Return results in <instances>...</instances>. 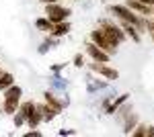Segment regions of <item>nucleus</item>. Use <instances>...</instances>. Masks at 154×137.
Instances as JSON below:
<instances>
[{"label": "nucleus", "instance_id": "f257e3e1", "mask_svg": "<svg viewBox=\"0 0 154 137\" xmlns=\"http://www.w3.org/2000/svg\"><path fill=\"white\" fill-rule=\"evenodd\" d=\"M109 12H113L117 19L121 21H125V23H131L136 29H146V19L144 16H138L136 12H131L125 4H113V6H109Z\"/></svg>", "mask_w": 154, "mask_h": 137}, {"label": "nucleus", "instance_id": "f03ea898", "mask_svg": "<svg viewBox=\"0 0 154 137\" xmlns=\"http://www.w3.org/2000/svg\"><path fill=\"white\" fill-rule=\"evenodd\" d=\"M21 94H23V90L19 88V86H8L6 90H4V113L8 115H14L17 113V106H19V100H21Z\"/></svg>", "mask_w": 154, "mask_h": 137}, {"label": "nucleus", "instance_id": "7ed1b4c3", "mask_svg": "<svg viewBox=\"0 0 154 137\" xmlns=\"http://www.w3.org/2000/svg\"><path fill=\"white\" fill-rule=\"evenodd\" d=\"M91 41H93L97 47H101L105 53H109V55H115V51H117V45H115L101 29H95V31L91 33Z\"/></svg>", "mask_w": 154, "mask_h": 137}, {"label": "nucleus", "instance_id": "20e7f679", "mask_svg": "<svg viewBox=\"0 0 154 137\" xmlns=\"http://www.w3.org/2000/svg\"><path fill=\"white\" fill-rule=\"evenodd\" d=\"M99 29H101V31H103V33L115 43V45H119L121 41H125V37H128V35L123 33L121 27H117V25L111 23V21H101V27H99Z\"/></svg>", "mask_w": 154, "mask_h": 137}, {"label": "nucleus", "instance_id": "39448f33", "mask_svg": "<svg viewBox=\"0 0 154 137\" xmlns=\"http://www.w3.org/2000/svg\"><path fill=\"white\" fill-rule=\"evenodd\" d=\"M45 14H48V19L51 23H62V21H66V16L70 14L68 8H64V6H60L58 2H51V4H45Z\"/></svg>", "mask_w": 154, "mask_h": 137}, {"label": "nucleus", "instance_id": "423d86ee", "mask_svg": "<svg viewBox=\"0 0 154 137\" xmlns=\"http://www.w3.org/2000/svg\"><path fill=\"white\" fill-rule=\"evenodd\" d=\"M91 70L97 72V74H101V76H105L107 80H117V78H119V72H117V70L109 68V66L101 64V61H93V64H91Z\"/></svg>", "mask_w": 154, "mask_h": 137}, {"label": "nucleus", "instance_id": "0eeeda50", "mask_svg": "<svg viewBox=\"0 0 154 137\" xmlns=\"http://www.w3.org/2000/svg\"><path fill=\"white\" fill-rule=\"evenodd\" d=\"M125 6H128L131 12H136L138 16H146V19H148V16L152 14L150 6L144 4V2H140V0H125Z\"/></svg>", "mask_w": 154, "mask_h": 137}, {"label": "nucleus", "instance_id": "6e6552de", "mask_svg": "<svg viewBox=\"0 0 154 137\" xmlns=\"http://www.w3.org/2000/svg\"><path fill=\"white\" fill-rule=\"evenodd\" d=\"M86 53L93 57L95 61H101V64H107V61L111 59V55H109V53H105L101 47H97L93 41H91V43H86Z\"/></svg>", "mask_w": 154, "mask_h": 137}, {"label": "nucleus", "instance_id": "1a4fd4ad", "mask_svg": "<svg viewBox=\"0 0 154 137\" xmlns=\"http://www.w3.org/2000/svg\"><path fill=\"white\" fill-rule=\"evenodd\" d=\"M19 113L25 117V121L29 119V117H33V115L37 113V104L33 103V100H27V103H23L21 106H19Z\"/></svg>", "mask_w": 154, "mask_h": 137}, {"label": "nucleus", "instance_id": "9d476101", "mask_svg": "<svg viewBox=\"0 0 154 137\" xmlns=\"http://www.w3.org/2000/svg\"><path fill=\"white\" fill-rule=\"evenodd\" d=\"M37 109H39V113H41V117H43L45 121H51V119H54V117L60 113V111H56V109H54L51 104H48V103L41 104V106H37Z\"/></svg>", "mask_w": 154, "mask_h": 137}, {"label": "nucleus", "instance_id": "9b49d317", "mask_svg": "<svg viewBox=\"0 0 154 137\" xmlns=\"http://www.w3.org/2000/svg\"><path fill=\"white\" fill-rule=\"evenodd\" d=\"M121 29H123V33L130 35L131 39L136 41V43H140V33H138V29L134 27L131 23H125V21H121Z\"/></svg>", "mask_w": 154, "mask_h": 137}, {"label": "nucleus", "instance_id": "f8f14e48", "mask_svg": "<svg viewBox=\"0 0 154 137\" xmlns=\"http://www.w3.org/2000/svg\"><path fill=\"white\" fill-rule=\"evenodd\" d=\"M70 31V25L66 23V21H62V23H56L54 25V29H51V37H64V35Z\"/></svg>", "mask_w": 154, "mask_h": 137}, {"label": "nucleus", "instance_id": "ddd939ff", "mask_svg": "<svg viewBox=\"0 0 154 137\" xmlns=\"http://www.w3.org/2000/svg\"><path fill=\"white\" fill-rule=\"evenodd\" d=\"M35 27L39 29V31H43V33H51V29H54V23H51L48 16H45V19H37V21H35Z\"/></svg>", "mask_w": 154, "mask_h": 137}, {"label": "nucleus", "instance_id": "4468645a", "mask_svg": "<svg viewBox=\"0 0 154 137\" xmlns=\"http://www.w3.org/2000/svg\"><path fill=\"white\" fill-rule=\"evenodd\" d=\"M43 96H45V103L48 104H51V106H54V109H56V111H62V106H64V103H60L58 98H56V94H54V92H45V94H43Z\"/></svg>", "mask_w": 154, "mask_h": 137}, {"label": "nucleus", "instance_id": "2eb2a0df", "mask_svg": "<svg viewBox=\"0 0 154 137\" xmlns=\"http://www.w3.org/2000/svg\"><path fill=\"white\" fill-rule=\"evenodd\" d=\"M12 84H14V82H12V76H11V74H4V72H2V74H0V90L4 92L8 86H12Z\"/></svg>", "mask_w": 154, "mask_h": 137}, {"label": "nucleus", "instance_id": "dca6fc26", "mask_svg": "<svg viewBox=\"0 0 154 137\" xmlns=\"http://www.w3.org/2000/svg\"><path fill=\"white\" fill-rule=\"evenodd\" d=\"M136 121H138V117L136 115H128L125 117V129H123V133H131V129H134V125H136Z\"/></svg>", "mask_w": 154, "mask_h": 137}, {"label": "nucleus", "instance_id": "f3484780", "mask_svg": "<svg viewBox=\"0 0 154 137\" xmlns=\"http://www.w3.org/2000/svg\"><path fill=\"white\" fill-rule=\"evenodd\" d=\"M41 121H43V117H41V113H39V109H37V113L33 115V117H29V119H27V125H29L31 129H33V127H37L39 123H41Z\"/></svg>", "mask_w": 154, "mask_h": 137}, {"label": "nucleus", "instance_id": "a211bd4d", "mask_svg": "<svg viewBox=\"0 0 154 137\" xmlns=\"http://www.w3.org/2000/svg\"><path fill=\"white\" fill-rule=\"evenodd\" d=\"M146 131H148V127H146V125H140L138 129H136V131H131V135H136V137H144V135H146Z\"/></svg>", "mask_w": 154, "mask_h": 137}, {"label": "nucleus", "instance_id": "6ab92c4d", "mask_svg": "<svg viewBox=\"0 0 154 137\" xmlns=\"http://www.w3.org/2000/svg\"><path fill=\"white\" fill-rule=\"evenodd\" d=\"M74 66H76V68H82V66H84V57L80 55V53L74 55Z\"/></svg>", "mask_w": 154, "mask_h": 137}, {"label": "nucleus", "instance_id": "aec40b11", "mask_svg": "<svg viewBox=\"0 0 154 137\" xmlns=\"http://www.w3.org/2000/svg\"><path fill=\"white\" fill-rule=\"evenodd\" d=\"M146 29L150 31V37L154 39V19H146Z\"/></svg>", "mask_w": 154, "mask_h": 137}, {"label": "nucleus", "instance_id": "412c9836", "mask_svg": "<svg viewBox=\"0 0 154 137\" xmlns=\"http://www.w3.org/2000/svg\"><path fill=\"white\" fill-rule=\"evenodd\" d=\"M23 123H25V117L21 113H17V115H14V125L19 127V125H23Z\"/></svg>", "mask_w": 154, "mask_h": 137}, {"label": "nucleus", "instance_id": "4be33fe9", "mask_svg": "<svg viewBox=\"0 0 154 137\" xmlns=\"http://www.w3.org/2000/svg\"><path fill=\"white\" fill-rule=\"evenodd\" d=\"M39 135H41L39 131H29V133H27V135H25V137H39Z\"/></svg>", "mask_w": 154, "mask_h": 137}, {"label": "nucleus", "instance_id": "5701e85b", "mask_svg": "<svg viewBox=\"0 0 154 137\" xmlns=\"http://www.w3.org/2000/svg\"><path fill=\"white\" fill-rule=\"evenodd\" d=\"M140 2H144V4H148L150 8H152V6H154V0H140Z\"/></svg>", "mask_w": 154, "mask_h": 137}, {"label": "nucleus", "instance_id": "b1692460", "mask_svg": "<svg viewBox=\"0 0 154 137\" xmlns=\"http://www.w3.org/2000/svg\"><path fill=\"white\" fill-rule=\"evenodd\" d=\"M146 135H150V137L154 135V127H148V131H146Z\"/></svg>", "mask_w": 154, "mask_h": 137}, {"label": "nucleus", "instance_id": "393cba45", "mask_svg": "<svg viewBox=\"0 0 154 137\" xmlns=\"http://www.w3.org/2000/svg\"><path fill=\"white\" fill-rule=\"evenodd\" d=\"M43 4H51V2H58V0H41Z\"/></svg>", "mask_w": 154, "mask_h": 137}, {"label": "nucleus", "instance_id": "a878e982", "mask_svg": "<svg viewBox=\"0 0 154 137\" xmlns=\"http://www.w3.org/2000/svg\"><path fill=\"white\" fill-rule=\"evenodd\" d=\"M150 10H152V14H154V6H152V8H150Z\"/></svg>", "mask_w": 154, "mask_h": 137}, {"label": "nucleus", "instance_id": "bb28decb", "mask_svg": "<svg viewBox=\"0 0 154 137\" xmlns=\"http://www.w3.org/2000/svg\"><path fill=\"white\" fill-rule=\"evenodd\" d=\"M0 74H2V72H0Z\"/></svg>", "mask_w": 154, "mask_h": 137}, {"label": "nucleus", "instance_id": "cd10ccee", "mask_svg": "<svg viewBox=\"0 0 154 137\" xmlns=\"http://www.w3.org/2000/svg\"><path fill=\"white\" fill-rule=\"evenodd\" d=\"M0 72H2V70H0Z\"/></svg>", "mask_w": 154, "mask_h": 137}]
</instances>
